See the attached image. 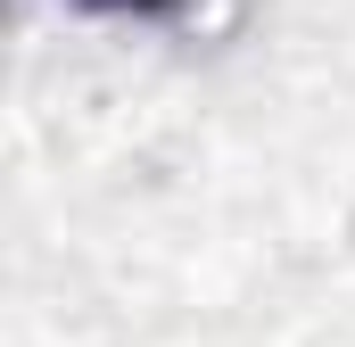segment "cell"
I'll list each match as a JSON object with an SVG mask.
<instances>
[{
    "label": "cell",
    "instance_id": "1",
    "mask_svg": "<svg viewBox=\"0 0 355 347\" xmlns=\"http://www.w3.org/2000/svg\"><path fill=\"white\" fill-rule=\"evenodd\" d=\"M75 8H99V17H166L174 0H75Z\"/></svg>",
    "mask_w": 355,
    "mask_h": 347
}]
</instances>
